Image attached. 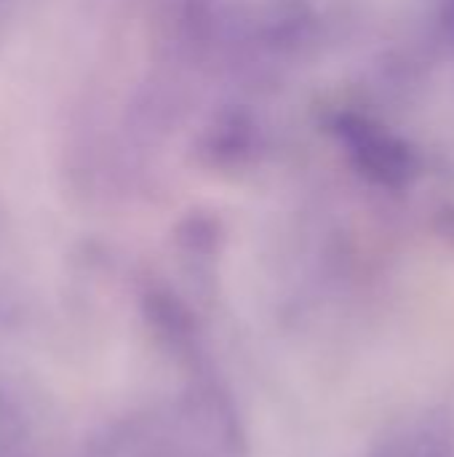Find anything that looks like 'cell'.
I'll return each mask as SVG.
<instances>
[{"mask_svg": "<svg viewBox=\"0 0 454 457\" xmlns=\"http://www.w3.org/2000/svg\"><path fill=\"white\" fill-rule=\"evenodd\" d=\"M11 450H13V426L8 415L0 410V457H11Z\"/></svg>", "mask_w": 454, "mask_h": 457, "instance_id": "cell-1", "label": "cell"}]
</instances>
